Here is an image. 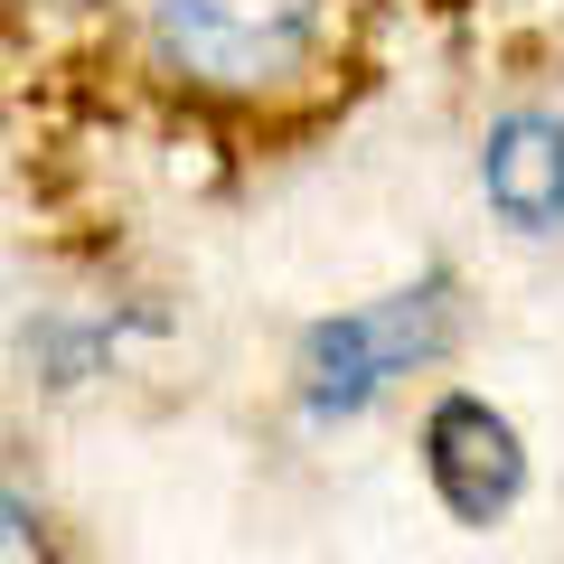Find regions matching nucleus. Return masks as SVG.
Segmentation results:
<instances>
[{
  "mask_svg": "<svg viewBox=\"0 0 564 564\" xmlns=\"http://www.w3.org/2000/svg\"><path fill=\"white\" fill-rule=\"evenodd\" d=\"M423 480L462 527H499L527 489V443L489 395H443L423 414Z\"/></svg>",
  "mask_w": 564,
  "mask_h": 564,
  "instance_id": "obj_3",
  "label": "nucleus"
},
{
  "mask_svg": "<svg viewBox=\"0 0 564 564\" xmlns=\"http://www.w3.org/2000/svg\"><path fill=\"white\" fill-rule=\"evenodd\" d=\"M452 339V273H423L386 302H358L339 321H311L302 348H292V404H302L321 433L377 414L414 367H433Z\"/></svg>",
  "mask_w": 564,
  "mask_h": 564,
  "instance_id": "obj_1",
  "label": "nucleus"
},
{
  "mask_svg": "<svg viewBox=\"0 0 564 564\" xmlns=\"http://www.w3.org/2000/svg\"><path fill=\"white\" fill-rule=\"evenodd\" d=\"M151 47L198 95H273L321 57L329 0H141Z\"/></svg>",
  "mask_w": 564,
  "mask_h": 564,
  "instance_id": "obj_2",
  "label": "nucleus"
},
{
  "mask_svg": "<svg viewBox=\"0 0 564 564\" xmlns=\"http://www.w3.org/2000/svg\"><path fill=\"white\" fill-rule=\"evenodd\" d=\"M0 564H47V518L20 480H0Z\"/></svg>",
  "mask_w": 564,
  "mask_h": 564,
  "instance_id": "obj_5",
  "label": "nucleus"
},
{
  "mask_svg": "<svg viewBox=\"0 0 564 564\" xmlns=\"http://www.w3.org/2000/svg\"><path fill=\"white\" fill-rule=\"evenodd\" d=\"M480 198L508 236H564V113L508 104L480 132Z\"/></svg>",
  "mask_w": 564,
  "mask_h": 564,
  "instance_id": "obj_4",
  "label": "nucleus"
}]
</instances>
